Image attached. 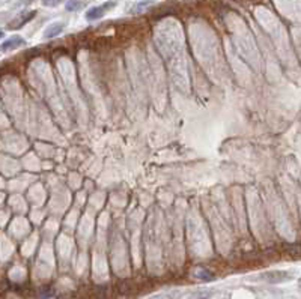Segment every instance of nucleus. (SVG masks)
<instances>
[{
  "label": "nucleus",
  "instance_id": "obj_8",
  "mask_svg": "<svg viewBox=\"0 0 301 299\" xmlns=\"http://www.w3.org/2000/svg\"><path fill=\"white\" fill-rule=\"evenodd\" d=\"M34 17H35V11H31V12H28L25 17H22V16H20L19 18H16V20L13 22V23H16V24H13V26H11V29H19V28H22L23 24H26V23H28L31 18H34Z\"/></svg>",
  "mask_w": 301,
  "mask_h": 299
},
{
  "label": "nucleus",
  "instance_id": "obj_3",
  "mask_svg": "<svg viewBox=\"0 0 301 299\" xmlns=\"http://www.w3.org/2000/svg\"><path fill=\"white\" fill-rule=\"evenodd\" d=\"M25 46V40L20 38V36H13L10 40H7L2 46H0V50L2 52H10V50H14L17 47H22Z\"/></svg>",
  "mask_w": 301,
  "mask_h": 299
},
{
  "label": "nucleus",
  "instance_id": "obj_6",
  "mask_svg": "<svg viewBox=\"0 0 301 299\" xmlns=\"http://www.w3.org/2000/svg\"><path fill=\"white\" fill-rule=\"evenodd\" d=\"M212 294H214L212 290H194V292H188L184 299H209Z\"/></svg>",
  "mask_w": 301,
  "mask_h": 299
},
{
  "label": "nucleus",
  "instance_id": "obj_7",
  "mask_svg": "<svg viewBox=\"0 0 301 299\" xmlns=\"http://www.w3.org/2000/svg\"><path fill=\"white\" fill-rule=\"evenodd\" d=\"M194 278L197 280H202V281H212L214 280V274L205 268H199L194 270Z\"/></svg>",
  "mask_w": 301,
  "mask_h": 299
},
{
  "label": "nucleus",
  "instance_id": "obj_11",
  "mask_svg": "<svg viewBox=\"0 0 301 299\" xmlns=\"http://www.w3.org/2000/svg\"><path fill=\"white\" fill-rule=\"evenodd\" d=\"M299 284H301V280H299Z\"/></svg>",
  "mask_w": 301,
  "mask_h": 299
},
{
  "label": "nucleus",
  "instance_id": "obj_10",
  "mask_svg": "<svg viewBox=\"0 0 301 299\" xmlns=\"http://www.w3.org/2000/svg\"><path fill=\"white\" fill-rule=\"evenodd\" d=\"M2 38H4V32H2V30H0V40H2Z\"/></svg>",
  "mask_w": 301,
  "mask_h": 299
},
{
  "label": "nucleus",
  "instance_id": "obj_9",
  "mask_svg": "<svg viewBox=\"0 0 301 299\" xmlns=\"http://www.w3.org/2000/svg\"><path fill=\"white\" fill-rule=\"evenodd\" d=\"M82 6H83L82 2H68V4H67V10H68V11H77V10H80Z\"/></svg>",
  "mask_w": 301,
  "mask_h": 299
},
{
  "label": "nucleus",
  "instance_id": "obj_4",
  "mask_svg": "<svg viewBox=\"0 0 301 299\" xmlns=\"http://www.w3.org/2000/svg\"><path fill=\"white\" fill-rule=\"evenodd\" d=\"M64 29H65V24H64V23H53V24H50V26L46 29L44 38H46V40L56 38L58 35H61V34L64 32Z\"/></svg>",
  "mask_w": 301,
  "mask_h": 299
},
{
  "label": "nucleus",
  "instance_id": "obj_5",
  "mask_svg": "<svg viewBox=\"0 0 301 299\" xmlns=\"http://www.w3.org/2000/svg\"><path fill=\"white\" fill-rule=\"evenodd\" d=\"M188 292L184 290H172V292H166V293H160L152 296L151 299H184L187 296Z\"/></svg>",
  "mask_w": 301,
  "mask_h": 299
},
{
  "label": "nucleus",
  "instance_id": "obj_1",
  "mask_svg": "<svg viewBox=\"0 0 301 299\" xmlns=\"http://www.w3.org/2000/svg\"><path fill=\"white\" fill-rule=\"evenodd\" d=\"M260 278L271 282V284H278V282H284V281L292 280V275L286 270H271V272L260 274Z\"/></svg>",
  "mask_w": 301,
  "mask_h": 299
},
{
  "label": "nucleus",
  "instance_id": "obj_2",
  "mask_svg": "<svg viewBox=\"0 0 301 299\" xmlns=\"http://www.w3.org/2000/svg\"><path fill=\"white\" fill-rule=\"evenodd\" d=\"M112 6H115V4H113V2H110V4H106V5H103V6H97V8H92V10H89V11L86 12V20H89V22H94V20H98V18H101V17L106 14L107 8H112Z\"/></svg>",
  "mask_w": 301,
  "mask_h": 299
}]
</instances>
